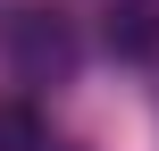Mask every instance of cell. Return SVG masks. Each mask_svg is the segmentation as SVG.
Listing matches in <instances>:
<instances>
[{
	"instance_id": "3",
	"label": "cell",
	"mask_w": 159,
	"mask_h": 151,
	"mask_svg": "<svg viewBox=\"0 0 159 151\" xmlns=\"http://www.w3.org/2000/svg\"><path fill=\"white\" fill-rule=\"evenodd\" d=\"M0 151H50V126L34 101H0Z\"/></svg>"
},
{
	"instance_id": "2",
	"label": "cell",
	"mask_w": 159,
	"mask_h": 151,
	"mask_svg": "<svg viewBox=\"0 0 159 151\" xmlns=\"http://www.w3.org/2000/svg\"><path fill=\"white\" fill-rule=\"evenodd\" d=\"M101 42L109 59H159V0H109Z\"/></svg>"
},
{
	"instance_id": "1",
	"label": "cell",
	"mask_w": 159,
	"mask_h": 151,
	"mask_svg": "<svg viewBox=\"0 0 159 151\" xmlns=\"http://www.w3.org/2000/svg\"><path fill=\"white\" fill-rule=\"evenodd\" d=\"M0 42H8V67H17L25 84H67V76H75V25H67L59 8H17V17L0 25Z\"/></svg>"
}]
</instances>
